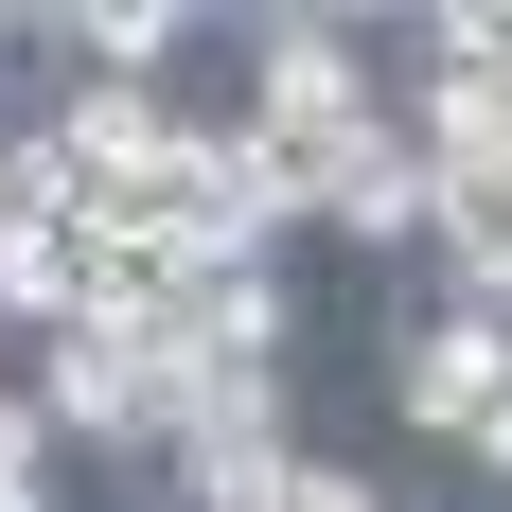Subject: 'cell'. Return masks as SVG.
<instances>
[{
    "label": "cell",
    "instance_id": "1",
    "mask_svg": "<svg viewBox=\"0 0 512 512\" xmlns=\"http://www.w3.org/2000/svg\"><path fill=\"white\" fill-rule=\"evenodd\" d=\"M18 407H36V442L71 460H159V336H124V318H71V336H36L18 354Z\"/></svg>",
    "mask_w": 512,
    "mask_h": 512
},
{
    "label": "cell",
    "instance_id": "2",
    "mask_svg": "<svg viewBox=\"0 0 512 512\" xmlns=\"http://www.w3.org/2000/svg\"><path fill=\"white\" fill-rule=\"evenodd\" d=\"M371 389H389V424H407V442H442V460H460V442H477V407L512 389V318H477V301H424V318H389Z\"/></svg>",
    "mask_w": 512,
    "mask_h": 512
},
{
    "label": "cell",
    "instance_id": "3",
    "mask_svg": "<svg viewBox=\"0 0 512 512\" xmlns=\"http://www.w3.org/2000/svg\"><path fill=\"white\" fill-rule=\"evenodd\" d=\"M159 371H195V354H283V336H301V301H283V265L265 248H212V265H177V283H159Z\"/></svg>",
    "mask_w": 512,
    "mask_h": 512
},
{
    "label": "cell",
    "instance_id": "4",
    "mask_svg": "<svg viewBox=\"0 0 512 512\" xmlns=\"http://www.w3.org/2000/svg\"><path fill=\"white\" fill-rule=\"evenodd\" d=\"M336 248H371V265H407V248H424V159H407V142H389V159L354 177V212H336Z\"/></svg>",
    "mask_w": 512,
    "mask_h": 512
},
{
    "label": "cell",
    "instance_id": "5",
    "mask_svg": "<svg viewBox=\"0 0 512 512\" xmlns=\"http://www.w3.org/2000/svg\"><path fill=\"white\" fill-rule=\"evenodd\" d=\"M407 53H424V71H495V89H512V0H460V18H407Z\"/></svg>",
    "mask_w": 512,
    "mask_h": 512
},
{
    "label": "cell",
    "instance_id": "6",
    "mask_svg": "<svg viewBox=\"0 0 512 512\" xmlns=\"http://www.w3.org/2000/svg\"><path fill=\"white\" fill-rule=\"evenodd\" d=\"M283 512H407V495H389L371 460H318V442H301V477H283Z\"/></svg>",
    "mask_w": 512,
    "mask_h": 512
},
{
    "label": "cell",
    "instance_id": "7",
    "mask_svg": "<svg viewBox=\"0 0 512 512\" xmlns=\"http://www.w3.org/2000/svg\"><path fill=\"white\" fill-rule=\"evenodd\" d=\"M460 460L495 477V512H512V389H495V407H477V442H460Z\"/></svg>",
    "mask_w": 512,
    "mask_h": 512
}]
</instances>
